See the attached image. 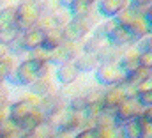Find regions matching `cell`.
I'll return each mask as SVG.
<instances>
[{
	"instance_id": "cell-1",
	"label": "cell",
	"mask_w": 152,
	"mask_h": 138,
	"mask_svg": "<svg viewBox=\"0 0 152 138\" xmlns=\"http://www.w3.org/2000/svg\"><path fill=\"white\" fill-rule=\"evenodd\" d=\"M143 112V106L138 103L136 98H126L117 106V124H124L131 119H138Z\"/></svg>"
},
{
	"instance_id": "cell-2",
	"label": "cell",
	"mask_w": 152,
	"mask_h": 138,
	"mask_svg": "<svg viewBox=\"0 0 152 138\" xmlns=\"http://www.w3.org/2000/svg\"><path fill=\"white\" fill-rule=\"evenodd\" d=\"M140 55H142V51L136 48V44H131L127 50L122 51L118 66L122 68V71L126 74H131L133 71H136V69L140 68Z\"/></svg>"
},
{
	"instance_id": "cell-3",
	"label": "cell",
	"mask_w": 152,
	"mask_h": 138,
	"mask_svg": "<svg viewBox=\"0 0 152 138\" xmlns=\"http://www.w3.org/2000/svg\"><path fill=\"white\" fill-rule=\"evenodd\" d=\"M97 76L101 81H106V83H120V81L124 83L127 78V74L122 71V68L118 64H104L99 69Z\"/></svg>"
},
{
	"instance_id": "cell-4",
	"label": "cell",
	"mask_w": 152,
	"mask_h": 138,
	"mask_svg": "<svg viewBox=\"0 0 152 138\" xmlns=\"http://www.w3.org/2000/svg\"><path fill=\"white\" fill-rule=\"evenodd\" d=\"M151 30L152 29H151V25H149V21H147L145 16H138V14H136V18H134L133 23L129 25V32H131V35H133L134 43L140 41L142 37H145Z\"/></svg>"
},
{
	"instance_id": "cell-5",
	"label": "cell",
	"mask_w": 152,
	"mask_h": 138,
	"mask_svg": "<svg viewBox=\"0 0 152 138\" xmlns=\"http://www.w3.org/2000/svg\"><path fill=\"white\" fill-rule=\"evenodd\" d=\"M127 7H131V0H101V11L106 16H117Z\"/></svg>"
},
{
	"instance_id": "cell-6",
	"label": "cell",
	"mask_w": 152,
	"mask_h": 138,
	"mask_svg": "<svg viewBox=\"0 0 152 138\" xmlns=\"http://www.w3.org/2000/svg\"><path fill=\"white\" fill-rule=\"evenodd\" d=\"M112 41H113L118 48L134 44V39H133L131 32H129V29H124V27H118V25H117V29L112 32Z\"/></svg>"
},
{
	"instance_id": "cell-7",
	"label": "cell",
	"mask_w": 152,
	"mask_h": 138,
	"mask_svg": "<svg viewBox=\"0 0 152 138\" xmlns=\"http://www.w3.org/2000/svg\"><path fill=\"white\" fill-rule=\"evenodd\" d=\"M122 128V133L126 138H143L142 135V122H140V117L138 119H131L124 124H120Z\"/></svg>"
},
{
	"instance_id": "cell-8",
	"label": "cell",
	"mask_w": 152,
	"mask_h": 138,
	"mask_svg": "<svg viewBox=\"0 0 152 138\" xmlns=\"http://www.w3.org/2000/svg\"><path fill=\"white\" fill-rule=\"evenodd\" d=\"M136 18V12H134V9L133 7H127V9H124V11H120L118 14H117V25L118 27H124V29H129V25L133 23V20Z\"/></svg>"
},
{
	"instance_id": "cell-9",
	"label": "cell",
	"mask_w": 152,
	"mask_h": 138,
	"mask_svg": "<svg viewBox=\"0 0 152 138\" xmlns=\"http://www.w3.org/2000/svg\"><path fill=\"white\" fill-rule=\"evenodd\" d=\"M126 99V92H124V87H118V89H113L112 92L106 94V106H112V108H117L118 104Z\"/></svg>"
},
{
	"instance_id": "cell-10",
	"label": "cell",
	"mask_w": 152,
	"mask_h": 138,
	"mask_svg": "<svg viewBox=\"0 0 152 138\" xmlns=\"http://www.w3.org/2000/svg\"><path fill=\"white\" fill-rule=\"evenodd\" d=\"M134 44L140 51H152V30L145 37H142L140 41H136Z\"/></svg>"
},
{
	"instance_id": "cell-11",
	"label": "cell",
	"mask_w": 152,
	"mask_h": 138,
	"mask_svg": "<svg viewBox=\"0 0 152 138\" xmlns=\"http://www.w3.org/2000/svg\"><path fill=\"white\" fill-rule=\"evenodd\" d=\"M136 99H138V103L142 104L143 108L152 106V90H140L136 94Z\"/></svg>"
},
{
	"instance_id": "cell-12",
	"label": "cell",
	"mask_w": 152,
	"mask_h": 138,
	"mask_svg": "<svg viewBox=\"0 0 152 138\" xmlns=\"http://www.w3.org/2000/svg\"><path fill=\"white\" fill-rule=\"evenodd\" d=\"M140 66L152 71V51H142L140 55Z\"/></svg>"
},
{
	"instance_id": "cell-13",
	"label": "cell",
	"mask_w": 152,
	"mask_h": 138,
	"mask_svg": "<svg viewBox=\"0 0 152 138\" xmlns=\"http://www.w3.org/2000/svg\"><path fill=\"white\" fill-rule=\"evenodd\" d=\"M140 122H142V135H143V138H152V122H147L142 117H140Z\"/></svg>"
},
{
	"instance_id": "cell-14",
	"label": "cell",
	"mask_w": 152,
	"mask_h": 138,
	"mask_svg": "<svg viewBox=\"0 0 152 138\" xmlns=\"http://www.w3.org/2000/svg\"><path fill=\"white\" fill-rule=\"evenodd\" d=\"M152 4V0H131L133 7H149Z\"/></svg>"
},
{
	"instance_id": "cell-15",
	"label": "cell",
	"mask_w": 152,
	"mask_h": 138,
	"mask_svg": "<svg viewBox=\"0 0 152 138\" xmlns=\"http://www.w3.org/2000/svg\"><path fill=\"white\" fill-rule=\"evenodd\" d=\"M142 119H145L147 122H152V106L149 108H143V112H142V115H140Z\"/></svg>"
},
{
	"instance_id": "cell-16",
	"label": "cell",
	"mask_w": 152,
	"mask_h": 138,
	"mask_svg": "<svg viewBox=\"0 0 152 138\" xmlns=\"http://www.w3.org/2000/svg\"><path fill=\"white\" fill-rule=\"evenodd\" d=\"M76 138H96V135H94V131H83V133H80Z\"/></svg>"
},
{
	"instance_id": "cell-17",
	"label": "cell",
	"mask_w": 152,
	"mask_h": 138,
	"mask_svg": "<svg viewBox=\"0 0 152 138\" xmlns=\"http://www.w3.org/2000/svg\"><path fill=\"white\" fill-rule=\"evenodd\" d=\"M145 18H147V21H149V25H151V29H152V4L149 5V9H147V14H145Z\"/></svg>"
}]
</instances>
